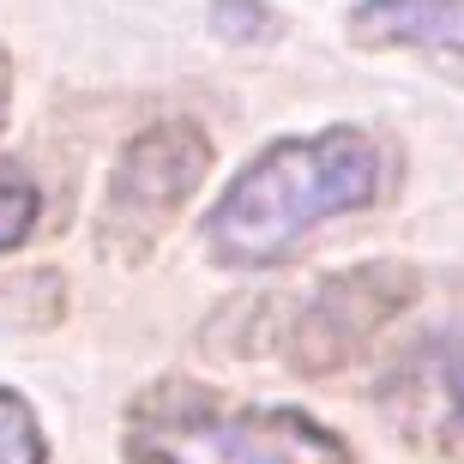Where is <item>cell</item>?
<instances>
[{"label": "cell", "instance_id": "obj_7", "mask_svg": "<svg viewBox=\"0 0 464 464\" xmlns=\"http://www.w3.org/2000/svg\"><path fill=\"white\" fill-rule=\"evenodd\" d=\"M0 464H49V434L36 422L31 398L0 386Z\"/></svg>", "mask_w": 464, "mask_h": 464}, {"label": "cell", "instance_id": "obj_2", "mask_svg": "<svg viewBox=\"0 0 464 464\" xmlns=\"http://www.w3.org/2000/svg\"><path fill=\"white\" fill-rule=\"evenodd\" d=\"M133 464H356L344 434L295 404H241L193 380H157L127 404Z\"/></svg>", "mask_w": 464, "mask_h": 464}, {"label": "cell", "instance_id": "obj_10", "mask_svg": "<svg viewBox=\"0 0 464 464\" xmlns=\"http://www.w3.org/2000/svg\"><path fill=\"white\" fill-rule=\"evenodd\" d=\"M6 115H13V54L0 49V127H6Z\"/></svg>", "mask_w": 464, "mask_h": 464}, {"label": "cell", "instance_id": "obj_3", "mask_svg": "<svg viewBox=\"0 0 464 464\" xmlns=\"http://www.w3.org/2000/svg\"><path fill=\"white\" fill-rule=\"evenodd\" d=\"M211 175V133L188 115L139 127L109 163L103 211H97V247L121 266L157 254V241L193 206V193Z\"/></svg>", "mask_w": 464, "mask_h": 464}, {"label": "cell", "instance_id": "obj_4", "mask_svg": "<svg viewBox=\"0 0 464 464\" xmlns=\"http://www.w3.org/2000/svg\"><path fill=\"white\" fill-rule=\"evenodd\" d=\"M422 295V272L404 259H362L350 272L314 284L290 326V368L302 380H326L362 356L398 314Z\"/></svg>", "mask_w": 464, "mask_h": 464}, {"label": "cell", "instance_id": "obj_1", "mask_svg": "<svg viewBox=\"0 0 464 464\" xmlns=\"http://www.w3.org/2000/svg\"><path fill=\"white\" fill-rule=\"evenodd\" d=\"M386 169H392V151L368 127H320V133L272 139L211 199L199 241L229 272L284 266L320 224L374 206Z\"/></svg>", "mask_w": 464, "mask_h": 464}, {"label": "cell", "instance_id": "obj_9", "mask_svg": "<svg viewBox=\"0 0 464 464\" xmlns=\"http://www.w3.org/2000/svg\"><path fill=\"white\" fill-rule=\"evenodd\" d=\"M211 31L229 49H266L284 31V18L272 13V0H211Z\"/></svg>", "mask_w": 464, "mask_h": 464}, {"label": "cell", "instance_id": "obj_8", "mask_svg": "<svg viewBox=\"0 0 464 464\" xmlns=\"http://www.w3.org/2000/svg\"><path fill=\"white\" fill-rule=\"evenodd\" d=\"M36 218H43V193L13 157H0V254H13L18 241H31Z\"/></svg>", "mask_w": 464, "mask_h": 464}, {"label": "cell", "instance_id": "obj_6", "mask_svg": "<svg viewBox=\"0 0 464 464\" xmlns=\"http://www.w3.org/2000/svg\"><path fill=\"white\" fill-rule=\"evenodd\" d=\"M344 36L368 54H434L464 61V0H356Z\"/></svg>", "mask_w": 464, "mask_h": 464}, {"label": "cell", "instance_id": "obj_5", "mask_svg": "<svg viewBox=\"0 0 464 464\" xmlns=\"http://www.w3.org/2000/svg\"><path fill=\"white\" fill-rule=\"evenodd\" d=\"M374 411L411 452L459 459L464 452V326L429 332L422 344L404 350L380 374Z\"/></svg>", "mask_w": 464, "mask_h": 464}]
</instances>
